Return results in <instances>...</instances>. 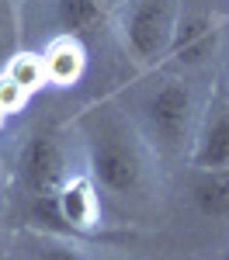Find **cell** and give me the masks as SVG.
<instances>
[{"label":"cell","mask_w":229,"mask_h":260,"mask_svg":"<svg viewBox=\"0 0 229 260\" xmlns=\"http://www.w3.org/2000/svg\"><path fill=\"white\" fill-rule=\"evenodd\" d=\"M87 163H90V180L97 194L132 205L149 194V153L132 125H125L115 115H94L87 128Z\"/></svg>","instance_id":"1"},{"label":"cell","mask_w":229,"mask_h":260,"mask_svg":"<svg viewBox=\"0 0 229 260\" xmlns=\"http://www.w3.org/2000/svg\"><path fill=\"white\" fill-rule=\"evenodd\" d=\"M181 14L177 0H128L118 18L122 45L139 66H156L167 59V45L174 35V21Z\"/></svg>","instance_id":"2"},{"label":"cell","mask_w":229,"mask_h":260,"mask_svg":"<svg viewBox=\"0 0 229 260\" xmlns=\"http://www.w3.org/2000/svg\"><path fill=\"white\" fill-rule=\"evenodd\" d=\"M146 128L167 153H184L194 139V94L181 80H163L146 101Z\"/></svg>","instance_id":"3"},{"label":"cell","mask_w":229,"mask_h":260,"mask_svg":"<svg viewBox=\"0 0 229 260\" xmlns=\"http://www.w3.org/2000/svg\"><path fill=\"white\" fill-rule=\"evenodd\" d=\"M70 177V160H66V146L56 132H31L18 153V180L24 194L31 198H56L62 180Z\"/></svg>","instance_id":"4"},{"label":"cell","mask_w":229,"mask_h":260,"mask_svg":"<svg viewBox=\"0 0 229 260\" xmlns=\"http://www.w3.org/2000/svg\"><path fill=\"white\" fill-rule=\"evenodd\" d=\"M219 45V21L212 14L202 11H181L174 21V35L167 45V59L194 66V62H205Z\"/></svg>","instance_id":"5"},{"label":"cell","mask_w":229,"mask_h":260,"mask_svg":"<svg viewBox=\"0 0 229 260\" xmlns=\"http://www.w3.org/2000/svg\"><path fill=\"white\" fill-rule=\"evenodd\" d=\"M56 212H59L62 225L73 229V233L94 229L97 219H101V194H97L94 180L90 177H77V174L66 177L62 187L56 191Z\"/></svg>","instance_id":"6"},{"label":"cell","mask_w":229,"mask_h":260,"mask_svg":"<svg viewBox=\"0 0 229 260\" xmlns=\"http://www.w3.org/2000/svg\"><path fill=\"white\" fill-rule=\"evenodd\" d=\"M194 170H226L229 167V108L208 111L202 128L191 139Z\"/></svg>","instance_id":"7"},{"label":"cell","mask_w":229,"mask_h":260,"mask_svg":"<svg viewBox=\"0 0 229 260\" xmlns=\"http://www.w3.org/2000/svg\"><path fill=\"white\" fill-rule=\"evenodd\" d=\"M42 66H45V83L52 87H73L87 70V49L80 39L73 35H59L49 42V49L42 52Z\"/></svg>","instance_id":"8"},{"label":"cell","mask_w":229,"mask_h":260,"mask_svg":"<svg viewBox=\"0 0 229 260\" xmlns=\"http://www.w3.org/2000/svg\"><path fill=\"white\" fill-rule=\"evenodd\" d=\"M191 201L205 219H229V167L198 170V180L191 184Z\"/></svg>","instance_id":"9"},{"label":"cell","mask_w":229,"mask_h":260,"mask_svg":"<svg viewBox=\"0 0 229 260\" xmlns=\"http://www.w3.org/2000/svg\"><path fill=\"white\" fill-rule=\"evenodd\" d=\"M56 21H59L62 35L80 39L101 28L108 21V11L101 0H56Z\"/></svg>","instance_id":"10"},{"label":"cell","mask_w":229,"mask_h":260,"mask_svg":"<svg viewBox=\"0 0 229 260\" xmlns=\"http://www.w3.org/2000/svg\"><path fill=\"white\" fill-rule=\"evenodd\" d=\"M4 77H11V80L24 87L28 94H35L45 87V66H42V56L39 52H18L14 59L7 62V70H4Z\"/></svg>","instance_id":"11"},{"label":"cell","mask_w":229,"mask_h":260,"mask_svg":"<svg viewBox=\"0 0 229 260\" xmlns=\"http://www.w3.org/2000/svg\"><path fill=\"white\" fill-rule=\"evenodd\" d=\"M28 90L24 87H18V83L11 80V77H0V115L7 118V115H14V111H21L24 104H28Z\"/></svg>","instance_id":"12"},{"label":"cell","mask_w":229,"mask_h":260,"mask_svg":"<svg viewBox=\"0 0 229 260\" xmlns=\"http://www.w3.org/2000/svg\"><path fill=\"white\" fill-rule=\"evenodd\" d=\"M39 260H87L77 246H66V243H49L39 253Z\"/></svg>","instance_id":"13"},{"label":"cell","mask_w":229,"mask_h":260,"mask_svg":"<svg viewBox=\"0 0 229 260\" xmlns=\"http://www.w3.org/2000/svg\"><path fill=\"white\" fill-rule=\"evenodd\" d=\"M11 28V0H0V35Z\"/></svg>","instance_id":"14"},{"label":"cell","mask_w":229,"mask_h":260,"mask_svg":"<svg viewBox=\"0 0 229 260\" xmlns=\"http://www.w3.org/2000/svg\"><path fill=\"white\" fill-rule=\"evenodd\" d=\"M0 125H4V115H0Z\"/></svg>","instance_id":"15"},{"label":"cell","mask_w":229,"mask_h":260,"mask_svg":"<svg viewBox=\"0 0 229 260\" xmlns=\"http://www.w3.org/2000/svg\"><path fill=\"white\" fill-rule=\"evenodd\" d=\"M226 87H229V77H226Z\"/></svg>","instance_id":"16"}]
</instances>
